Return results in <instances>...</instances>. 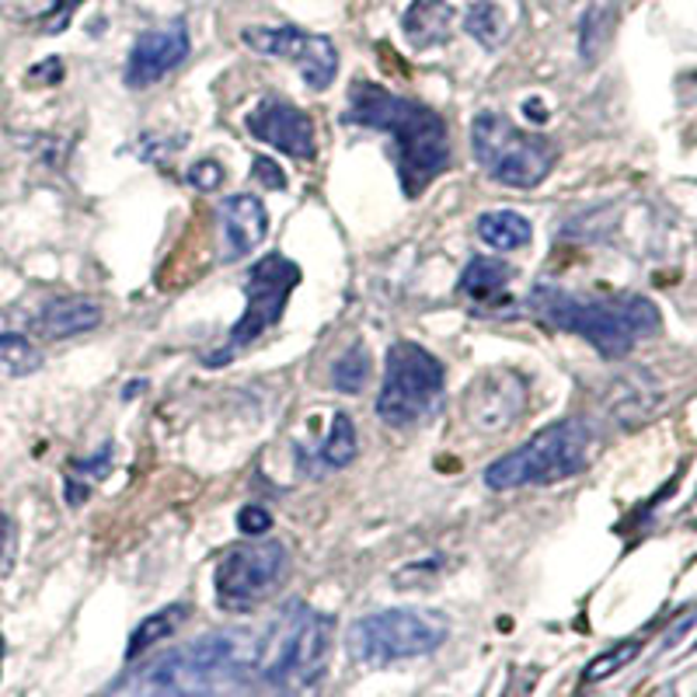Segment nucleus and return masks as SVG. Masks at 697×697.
Instances as JSON below:
<instances>
[{
    "label": "nucleus",
    "mask_w": 697,
    "mask_h": 697,
    "mask_svg": "<svg viewBox=\"0 0 697 697\" xmlns=\"http://www.w3.org/2000/svg\"><path fill=\"white\" fill-rule=\"evenodd\" d=\"M444 364L419 342H395L384 359V384L377 395V419L391 429H416L444 405Z\"/></svg>",
    "instance_id": "6"
},
{
    "label": "nucleus",
    "mask_w": 697,
    "mask_h": 697,
    "mask_svg": "<svg viewBox=\"0 0 697 697\" xmlns=\"http://www.w3.org/2000/svg\"><path fill=\"white\" fill-rule=\"evenodd\" d=\"M331 635L335 621L328 614L300 600L290 604L258 641V674L282 697H315L328 677Z\"/></svg>",
    "instance_id": "4"
},
{
    "label": "nucleus",
    "mask_w": 697,
    "mask_h": 697,
    "mask_svg": "<svg viewBox=\"0 0 697 697\" xmlns=\"http://www.w3.org/2000/svg\"><path fill=\"white\" fill-rule=\"evenodd\" d=\"M478 238L492 248V251H520L530 245L534 227L527 217H520L516 210H488L478 220Z\"/></svg>",
    "instance_id": "23"
},
{
    "label": "nucleus",
    "mask_w": 697,
    "mask_h": 697,
    "mask_svg": "<svg viewBox=\"0 0 697 697\" xmlns=\"http://www.w3.org/2000/svg\"><path fill=\"white\" fill-rule=\"evenodd\" d=\"M641 653V641L638 638H625V641H617L614 649H607L604 656H597L589 666H586V674L583 680L586 684H597V680H607L610 674H617V669H625L635 656Z\"/></svg>",
    "instance_id": "27"
},
{
    "label": "nucleus",
    "mask_w": 697,
    "mask_h": 697,
    "mask_svg": "<svg viewBox=\"0 0 697 697\" xmlns=\"http://www.w3.org/2000/svg\"><path fill=\"white\" fill-rule=\"evenodd\" d=\"M60 73H63V63L53 57V60H46L39 67H32V81H46V84H57L60 81Z\"/></svg>",
    "instance_id": "33"
},
{
    "label": "nucleus",
    "mask_w": 697,
    "mask_h": 697,
    "mask_svg": "<svg viewBox=\"0 0 697 697\" xmlns=\"http://www.w3.org/2000/svg\"><path fill=\"white\" fill-rule=\"evenodd\" d=\"M186 57H189V24L182 18H171L161 29H147L133 42L122 81L126 88L143 91L150 84H158L161 77H168Z\"/></svg>",
    "instance_id": "13"
},
{
    "label": "nucleus",
    "mask_w": 697,
    "mask_h": 697,
    "mask_svg": "<svg viewBox=\"0 0 697 697\" xmlns=\"http://www.w3.org/2000/svg\"><path fill=\"white\" fill-rule=\"evenodd\" d=\"M42 370V352L29 339V331L11 325L8 315H0V374L4 377H32Z\"/></svg>",
    "instance_id": "21"
},
{
    "label": "nucleus",
    "mask_w": 697,
    "mask_h": 697,
    "mask_svg": "<svg viewBox=\"0 0 697 697\" xmlns=\"http://www.w3.org/2000/svg\"><path fill=\"white\" fill-rule=\"evenodd\" d=\"M593 450V426L586 419H558L537 429L524 447L502 454L485 468L492 492H516L530 485H555L586 471Z\"/></svg>",
    "instance_id": "5"
},
{
    "label": "nucleus",
    "mask_w": 697,
    "mask_h": 697,
    "mask_svg": "<svg viewBox=\"0 0 697 697\" xmlns=\"http://www.w3.org/2000/svg\"><path fill=\"white\" fill-rule=\"evenodd\" d=\"M342 119L391 137L395 168L408 199H419L450 168L447 122L416 98H401L374 81H356L349 88V109Z\"/></svg>",
    "instance_id": "2"
},
{
    "label": "nucleus",
    "mask_w": 697,
    "mask_h": 697,
    "mask_svg": "<svg viewBox=\"0 0 697 697\" xmlns=\"http://www.w3.org/2000/svg\"><path fill=\"white\" fill-rule=\"evenodd\" d=\"M512 24H516L512 0H475L468 14H464V29L488 49L502 46L512 32Z\"/></svg>",
    "instance_id": "19"
},
{
    "label": "nucleus",
    "mask_w": 697,
    "mask_h": 697,
    "mask_svg": "<svg viewBox=\"0 0 697 697\" xmlns=\"http://www.w3.org/2000/svg\"><path fill=\"white\" fill-rule=\"evenodd\" d=\"M509 279H512V266L499 262V258L478 255L468 262V269L460 272L457 290L475 303H488V300H499L506 293Z\"/></svg>",
    "instance_id": "20"
},
{
    "label": "nucleus",
    "mask_w": 697,
    "mask_h": 697,
    "mask_svg": "<svg viewBox=\"0 0 697 697\" xmlns=\"http://www.w3.org/2000/svg\"><path fill=\"white\" fill-rule=\"evenodd\" d=\"M604 42H607V11H604V4H597V8H589L583 14V24H579V53H583V60L586 63L597 60Z\"/></svg>",
    "instance_id": "28"
},
{
    "label": "nucleus",
    "mask_w": 697,
    "mask_h": 697,
    "mask_svg": "<svg viewBox=\"0 0 697 697\" xmlns=\"http://www.w3.org/2000/svg\"><path fill=\"white\" fill-rule=\"evenodd\" d=\"M0 663H4V635H0Z\"/></svg>",
    "instance_id": "34"
},
{
    "label": "nucleus",
    "mask_w": 697,
    "mask_h": 697,
    "mask_svg": "<svg viewBox=\"0 0 697 697\" xmlns=\"http://www.w3.org/2000/svg\"><path fill=\"white\" fill-rule=\"evenodd\" d=\"M524 401H527L524 377H516L509 370H492L471 384L468 398H464V416H468V422L478 432H502L524 411Z\"/></svg>",
    "instance_id": "14"
},
{
    "label": "nucleus",
    "mask_w": 697,
    "mask_h": 697,
    "mask_svg": "<svg viewBox=\"0 0 697 697\" xmlns=\"http://www.w3.org/2000/svg\"><path fill=\"white\" fill-rule=\"evenodd\" d=\"M245 129L255 137L269 143L272 150L287 153V158L297 161H315L318 158V137H315V122L303 109L290 106L287 98H262L258 106L245 116Z\"/></svg>",
    "instance_id": "12"
},
{
    "label": "nucleus",
    "mask_w": 697,
    "mask_h": 697,
    "mask_svg": "<svg viewBox=\"0 0 697 697\" xmlns=\"http://www.w3.org/2000/svg\"><path fill=\"white\" fill-rule=\"evenodd\" d=\"M530 315L558 331H572L586 339L604 359H625L635 342L653 339L663 325L659 307L649 297L621 293V297H579L558 287H534L527 297Z\"/></svg>",
    "instance_id": "3"
},
{
    "label": "nucleus",
    "mask_w": 697,
    "mask_h": 697,
    "mask_svg": "<svg viewBox=\"0 0 697 697\" xmlns=\"http://www.w3.org/2000/svg\"><path fill=\"white\" fill-rule=\"evenodd\" d=\"M370 374H374L370 352L364 346H352L331 364V387L342 395H359L370 384Z\"/></svg>",
    "instance_id": "26"
},
{
    "label": "nucleus",
    "mask_w": 697,
    "mask_h": 697,
    "mask_svg": "<svg viewBox=\"0 0 697 697\" xmlns=\"http://www.w3.org/2000/svg\"><path fill=\"white\" fill-rule=\"evenodd\" d=\"M101 318H106V311H101V303L91 297H49L39 307L36 328L42 339L60 342V339H73V335L94 331Z\"/></svg>",
    "instance_id": "16"
},
{
    "label": "nucleus",
    "mask_w": 697,
    "mask_h": 697,
    "mask_svg": "<svg viewBox=\"0 0 697 697\" xmlns=\"http://www.w3.org/2000/svg\"><path fill=\"white\" fill-rule=\"evenodd\" d=\"M401 29L411 49H432L444 46L454 32V8L447 0H411Z\"/></svg>",
    "instance_id": "17"
},
{
    "label": "nucleus",
    "mask_w": 697,
    "mask_h": 697,
    "mask_svg": "<svg viewBox=\"0 0 697 697\" xmlns=\"http://www.w3.org/2000/svg\"><path fill=\"white\" fill-rule=\"evenodd\" d=\"M189 614H192L189 604H168L165 610L143 617V621L137 625V631L129 635V641H126V663H137V659H140L143 653H150L158 641L171 638L178 628H182V625L189 621Z\"/></svg>",
    "instance_id": "22"
},
{
    "label": "nucleus",
    "mask_w": 697,
    "mask_h": 697,
    "mask_svg": "<svg viewBox=\"0 0 697 697\" xmlns=\"http://www.w3.org/2000/svg\"><path fill=\"white\" fill-rule=\"evenodd\" d=\"M300 276H303L300 266L290 262V258L279 251L258 258L245 276V315L238 318L235 328H230L227 346L220 349L223 356L217 359V364H227L238 349L251 346L255 339H262L272 325H279L290 293L300 287Z\"/></svg>",
    "instance_id": "10"
},
{
    "label": "nucleus",
    "mask_w": 697,
    "mask_h": 697,
    "mask_svg": "<svg viewBox=\"0 0 697 697\" xmlns=\"http://www.w3.org/2000/svg\"><path fill=\"white\" fill-rule=\"evenodd\" d=\"M269 527H272V512L262 506H245L238 512V530L245 537H262V534H269Z\"/></svg>",
    "instance_id": "31"
},
{
    "label": "nucleus",
    "mask_w": 697,
    "mask_h": 697,
    "mask_svg": "<svg viewBox=\"0 0 697 697\" xmlns=\"http://www.w3.org/2000/svg\"><path fill=\"white\" fill-rule=\"evenodd\" d=\"M217 213H220V227H223V262L248 258L269 235L266 202L251 192L227 196Z\"/></svg>",
    "instance_id": "15"
},
{
    "label": "nucleus",
    "mask_w": 697,
    "mask_h": 697,
    "mask_svg": "<svg viewBox=\"0 0 697 697\" xmlns=\"http://www.w3.org/2000/svg\"><path fill=\"white\" fill-rule=\"evenodd\" d=\"M112 468V447L98 450L88 460H70L67 468V506H81L91 496V485L101 481Z\"/></svg>",
    "instance_id": "25"
},
{
    "label": "nucleus",
    "mask_w": 697,
    "mask_h": 697,
    "mask_svg": "<svg viewBox=\"0 0 697 697\" xmlns=\"http://www.w3.org/2000/svg\"><path fill=\"white\" fill-rule=\"evenodd\" d=\"M251 178L255 182H262L269 189H287V175H282V168L272 161V158H255V168H251Z\"/></svg>",
    "instance_id": "32"
},
{
    "label": "nucleus",
    "mask_w": 697,
    "mask_h": 697,
    "mask_svg": "<svg viewBox=\"0 0 697 697\" xmlns=\"http://www.w3.org/2000/svg\"><path fill=\"white\" fill-rule=\"evenodd\" d=\"M14 545H18V527L11 520V512L0 506V576L11 572V561H14Z\"/></svg>",
    "instance_id": "29"
},
{
    "label": "nucleus",
    "mask_w": 697,
    "mask_h": 697,
    "mask_svg": "<svg viewBox=\"0 0 697 697\" xmlns=\"http://www.w3.org/2000/svg\"><path fill=\"white\" fill-rule=\"evenodd\" d=\"M241 42L258 57L290 60L311 91H328L335 84V73H339V49L331 46V39L293 29V24H279V29H245Z\"/></svg>",
    "instance_id": "11"
},
{
    "label": "nucleus",
    "mask_w": 697,
    "mask_h": 697,
    "mask_svg": "<svg viewBox=\"0 0 697 697\" xmlns=\"http://www.w3.org/2000/svg\"><path fill=\"white\" fill-rule=\"evenodd\" d=\"M471 150L481 171L506 189H537L558 161V150L548 137L527 133L499 112L475 116Z\"/></svg>",
    "instance_id": "7"
},
{
    "label": "nucleus",
    "mask_w": 697,
    "mask_h": 697,
    "mask_svg": "<svg viewBox=\"0 0 697 697\" xmlns=\"http://www.w3.org/2000/svg\"><path fill=\"white\" fill-rule=\"evenodd\" d=\"M447 621L432 610L395 607L377 610L352 621L349 628V656L359 666H391L401 659L429 656L447 641Z\"/></svg>",
    "instance_id": "8"
},
{
    "label": "nucleus",
    "mask_w": 697,
    "mask_h": 697,
    "mask_svg": "<svg viewBox=\"0 0 697 697\" xmlns=\"http://www.w3.org/2000/svg\"><path fill=\"white\" fill-rule=\"evenodd\" d=\"M255 674L258 638L223 628L129 669L109 697H248Z\"/></svg>",
    "instance_id": "1"
},
{
    "label": "nucleus",
    "mask_w": 697,
    "mask_h": 697,
    "mask_svg": "<svg viewBox=\"0 0 697 697\" xmlns=\"http://www.w3.org/2000/svg\"><path fill=\"white\" fill-rule=\"evenodd\" d=\"M290 579V548L282 540H251L223 551L213 569L217 604L230 614H245L269 604Z\"/></svg>",
    "instance_id": "9"
},
{
    "label": "nucleus",
    "mask_w": 697,
    "mask_h": 697,
    "mask_svg": "<svg viewBox=\"0 0 697 697\" xmlns=\"http://www.w3.org/2000/svg\"><path fill=\"white\" fill-rule=\"evenodd\" d=\"M189 186H196V189H202V192H210V189H217L220 182H223V168H220V161H213V158H202V161H196L192 168H189Z\"/></svg>",
    "instance_id": "30"
},
{
    "label": "nucleus",
    "mask_w": 697,
    "mask_h": 697,
    "mask_svg": "<svg viewBox=\"0 0 697 697\" xmlns=\"http://www.w3.org/2000/svg\"><path fill=\"white\" fill-rule=\"evenodd\" d=\"M84 0H0V11L14 21H42L46 32H60Z\"/></svg>",
    "instance_id": "24"
},
{
    "label": "nucleus",
    "mask_w": 697,
    "mask_h": 697,
    "mask_svg": "<svg viewBox=\"0 0 697 697\" xmlns=\"http://www.w3.org/2000/svg\"><path fill=\"white\" fill-rule=\"evenodd\" d=\"M356 454H359L356 422L346 416V411H335L325 444L311 457H300V464H318L315 475H325V471H342V468H349V464L356 460Z\"/></svg>",
    "instance_id": "18"
}]
</instances>
